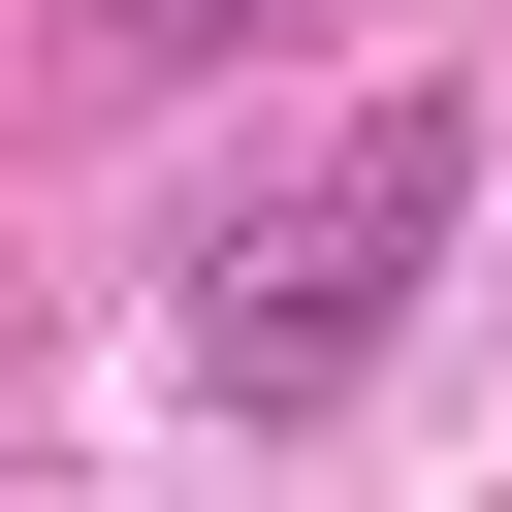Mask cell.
I'll use <instances>...</instances> for the list:
<instances>
[{
  "mask_svg": "<svg viewBox=\"0 0 512 512\" xmlns=\"http://www.w3.org/2000/svg\"><path fill=\"white\" fill-rule=\"evenodd\" d=\"M256 32H320V0H96V96H192V64H256Z\"/></svg>",
  "mask_w": 512,
  "mask_h": 512,
  "instance_id": "obj_2",
  "label": "cell"
},
{
  "mask_svg": "<svg viewBox=\"0 0 512 512\" xmlns=\"http://www.w3.org/2000/svg\"><path fill=\"white\" fill-rule=\"evenodd\" d=\"M480 224V96H352V160L288 192V224H224V288H192V384L224 416H320L384 320H416V256Z\"/></svg>",
  "mask_w": 512,
  "mask_h": 512,
  "instance_id": "obj_1",
  "label": "cell"
}]
</instances>
